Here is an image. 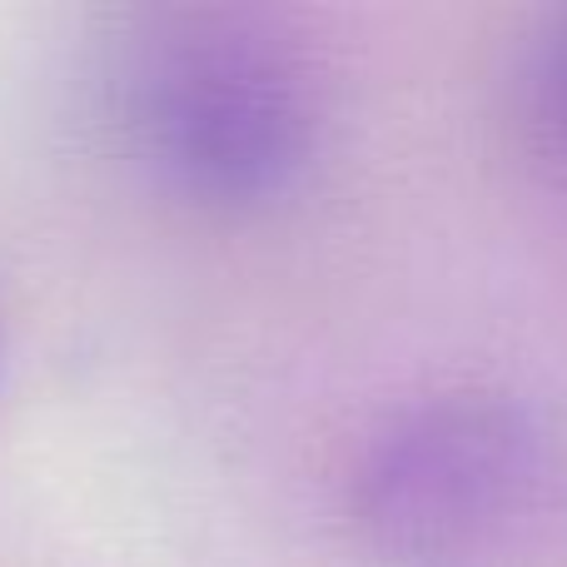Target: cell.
I'll return each mask as SVG.
<instances>
[{
  "instance_id": "1",
  "label": "cell",
  "mask_w": 567,
  "mask_h": 567,
  "mask_svg": "<svg viewBox=\"0 0 567 567\" xmlns=\"http://www.w3.org/2000/svg\"><path fill=\"white\" fill-rule=\"evenodd\" d=\"M105 110L155 195L205 219L293 205L329 150V80L299 30L255 6H150L105 65Z\"/></svg>"
},
{
  "instance_id": "2",
  "label": "cell",
  "mask_w": 567,
  "mask_h": 567,
  "mask_svg": "<svg viewBox=\"0 0 567 567\" xmlns=\"http://www.w3.org/2000/svg\"><path fill=\"white\" fill-rule=\"evenodd\" d=\"M369 567H563L567 433L508 389H439L369 433L349 468Z\"/></svg>"
},
{
  "instance_id": "3",
  "label": "cell",
  "mask_w": 567,
  "mask_h": 567,
  "mask_svg": "<svg viewBox=\"0 0 567 567\" xmlns=\"http://www.w3.org/2000/svg\"><path fill=\"white\" fill-rule=\"evenodd\" d=\"M503 130L553 185H567V6L543 10L503 65Z\"/></svg>"
},
{
  "instance_id": "4",
  "label": "cell",
  "mask_w": 567,
  "mask_h": 567,
  "mask_svg": "<svg viewBox=\"0 0 567 567\" xmlns=\"http://www.w3.org/2000/svg\"><path fill=\"white\" fill-rule=\"evenodd\" d=\"M0 389H6V329H0Z\"/></svg>"
}]
</instances>
